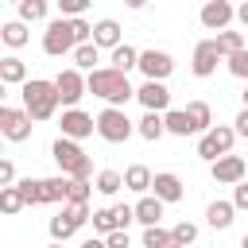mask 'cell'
I'll use <instances>...</instances> for the list:
<instances>
[{"label":"cell","mask_w":248,"mask_h":248,"mask_svg":"<svg viewBox=\"0 0 248 248\" xmlns=\"http://www.w3.org/2000/svg\"><path fill=\"white\" fill-rule=\"evenodd\" d=\"M85 85H89V93H93V97L108 101L112 108H124V105H128V101L136 97V89H132L128 74H116L112 66H101V70L85 74Z\"/></svg>","instance_id":"obj_1"},{"label":"cell","mask_w":248,"mask_h":248,"mask_svg":"<svg viewBox=\"0 0 248 248\" xmlns=\"http://www.w3.org/2000/svg\"><path fill=\"white\" fill-rule=\"evenodd\" d=\"M19 93H23V108L31 112V120H50V116L58 112V105H62L58 85L46 81V78H31Z\"/></svg>","instance_id":"obj_2"},{"label":"cell","mask_w":248,"mask_h":248,"mask_svg":"<svg viewBox=\"0 0 248 248\" xmlns=\"http://www.w3.org/2000/svg\"><path fill=\"white\" fill-rule=\"evenodd\" d=\"M50 159L58 163V170H62L66 178H89V174H93V159L81 151V143H74V140H66V136L54 140Z\"/></svg>","instance_id":"obj_3"},{"label":"cell","mask_w":248,"mask_h":248,"mask_svg":"<svg viewBox=\"0 0 248 248\" xmlns=\"http://www.w3.org/2000/svg\"><path fill=\"white\" fill-rule=\"evenodd\" d=\"M132 132H136V120H128V112H124V108L105 105V108L97 112V136H101L105 143H128V140H132Z\"/></svg>","instance_id":"obj_4"},{"label":"cell","mask_w":248,"mask_h":248,"mask_svg":"<svg viewBox=\"0 0 248 248\" xmlns=\"http://www.w3.org/2000/svg\"><path fill=\"white\" fill-rule=\"evenodd\" d=\"M78 50V35H74V19H50L46 31H43V54L50 58H62V54H74Z\"/></svg>","instance_id":"obj_5"},{"label":"cell","mask_w":248,"mask_h":248,"mask_svg":"<svg viewBox=\"0 0 248 248\" xmlns=\"http://www.w3.org/2000/svg\"><path fill=\"white\" fill-rule=\"evenodd\" d=\"M232 140H236V128H229V124H213V128L198 140V159H205V163L213 167L217 159L232 155Z\"/></svg>","instance_id":"obj_6"},{"label":"cell","mask_w":248,"mask_h":248,"mask_svg":"<svg viewBox=\"0 0 248 248\" xmlns=\"http://www.w3.org/2000/svg\"><path fill=\"white\" fill-rule=\"evenodd\" d=\"M85 221H93V213H89V205H74V202H66L62 205V213L58 217H50V240L54 244H66Z\"/></svg>","instance_id":"obj_7"},{"label":"cell","mask_w":248,"mask_h":248,"mask_svg":"<svg viewBox=\"0 0 248 248\" xmlns=\"http://www.w3.org/2000/svg\"><path fill=\"white\" fill-rule=\"evenodd\" d=\"M31 112L27 108H16V105H0V132H4V140H12V143H23V140H31Z\"/></svg>","instance_id":"obj_8"},{"label":"cell","mask_w":248,"mask_h":248,"mask_svg":"<svg viewBox=\"0 0 248 248\" xmlns=\"http://www.w3.org/2000/svg\"><path fill=\"white\" fill-rule=\"evenodd\" d=\"M198 19H202V27L205 31H229V23L236 19V8L229 4V0H205L202 4V12H198Z\"/></svg>","instance_id":"obj_9"},{"label":"cell","mask_w":248,"mask_h":248,"mask_svg":"<svg viewBox=\"0 0 248 248\" xmlns=\"http://www.w3.org/2000/svg\"><path fill=\"white\" fill-rule=\"evenodd\" d=\"M170 70H174V58L167 50H155V46L140 50V74H143V81H167Z\"/></svg>","instance_id":"obj_10"},{"label":"cell","mask_w":248,"mask_h":248,"mask_svg":"<svg viewBox=\"0 0 248 248\" xmlns=\"http://www.w3.org/2000/svg\"><path fill=\"white\" fill-rule=\"evenodd\" d=\"M54 85H58V97H62V105H66V108H78V101L89 93L85 74H81V70H74V66H70V70H62V74L54 78Z\"/></svg>","instance_id":"obj_11"},{"label":"cell","mask_w":248,"mask_h":248,"mask_svg":"<svg viewBox=\"0 0 248 248\" xmlns=\"http://www.w3.org/2000/svg\"><path fill=\"white\" fill-rule=\"evenodd\" d=\"M209 174H213L217 186H240L244 174H248V159L244 155H225V159H217L209 167Z\"/></svg>","instance_id":"obj_12"},{"label":"cell","mask_w":248,"mask_h":248,"mask_svg":"<svg viewBox=\"0 0 248 248\" xmlns=\"http://www.w3.org/2000/svg\"><path fill=\"white\" fill-rule=\"evenodd\" d=\"M58 128H62V136L66 140H85V136H93L97 132V120L89 116V112H81V108H62V120H58Z\"/></svg>","instance_id":"obj_13"},{"label":"cell","mask_w":248,"mask_h":248,"mask_svg":"<svg viewBox=\"0 0 248 248\" xmlns=\"http://www.w3.org/2000/svg\"><path fill=\"white\" fill-rule=\"evenodd\" d=\"M136 101L143 105V112H170V89L163 85V81H143L140 89H136Z\"/></svg>","instance_id":"obj_14"},{"label":"cell","mask_w":248,"mask_h":248,"mask_svg":"<svg viewBox=\"0 0 248 248\" xmlns=\"http://www.w3.org/2000/svg\"><path fill=\"white\" fill-rule=\"evenodd\" d=\"M217 62H221V50H217V43H213V39H202V43L194 46L190 70H194V78H213V74H217Z\"/></svg>","instance_id":"obj_15"},{"label":"cell","mask_w":248,"mask_h":248,"mask_svg":"<svg viewBox=\"0 0 248 248\" xmlns=\"http://www.w3.org/2000/svg\"><path fill=\"white\" fill-rule=\"evenodd\" d=\"M151 194H155L163 205H174V202H182L186 186H182V178H178V174H170V170H159V174H155V182H151Z\"/></svg>","instance_id":"obj_16"},{"label":"cell","mask_w":248,"mask_h":248,"mask_svg":"<svg viewBox=\"0 0 248 248\" xmlns=\"http://www.w3.org/2000/svg\"><path fill=\"white\" fill-rule=\"evenodd\" d=\"M31 78H27V62L19 58V54H4L0 58V85H27Z\"/></svg>","instance_id":"obj_17"},{"label":"cell","mask_w":248,"mask_h":248,"mask_svg":"<svg viewBox=\"0 0 248 248\" xmlns=\"http://www.w3.org/2000/svg\"><path fill=\"white\" fill-rule=\"evenodd\" d=\"M93 43L112 54V50L124 43V39H120V23H116V19H97V23H93Z\"/></svg>","instance_id":"obj_18"},{"label":"cell","mask_w":248,"mask_h":248,"mask_svg":"<svg viewBox=\"0 0 248 248\" xmlns=\"http://www.w3.org/2000/svg\"><path fill=\"white\" fill-rule=\"evenodd\" d=\"M151 182H155V174H151L143 163H132V167L124 170V190H132V194H140V198H147Z\"/></svg>","instance_id":"obj_19"},{"label":"cell","mask_w":248,"mask_h":248,"mask_svg":"<svg viewBox=\"0 0 248 248\" xmlns=\"http://www.w3.org/2000/svg\"><path fill=\"white\" fill-rule=\"evenodd\" d=\"M66 205L70 202V178L66 174H54V178H43V205Z\"/></svg>","instance_id":"obj_20"},{"label":"cell","mask_w":248,"mask_h":248,"mask_svg":"<svg viewBox=\"0 0 248 248\" xmlns=\"http://www.w3.org/2000/svg\"><path fill=\"white\" fill-rule=\"evenodd\" d=\"M136 221H140L143 229H155V225L163 221V202H159L155 194L140 198V202H136Z\"/></svg>","instance_id":"obj_21"},{"label":"cell","mask_w":248,"mask_h":248,"mask_svg":"<svg viewBox=\"0 0 248 248\" xmlns=\"http://www.w3.org/2000/svg\"><path fill=\"white\" fill-rule=\"evenodd\" d=\"M108 66L116 70V74H128V70H140V50L132 46V43H120L112 54H108Z\"/></svg>","instance_id":"obj_22"},{"label":"cell","mask_w":248,"mask_h":248,"mask_svg":"<svg viewBox=\"0 0 248 248\" xmlns=\"http://www.w3.org/2000/svg\"><path fill=\"white\" fill-rule=\"evenodd\" d=\"M136 132H140L147 143L163 140V136H167V120H163V112H143V116L136 120Z\"/></svg>","instance_id":"obj_23"},{"label":"cell","mask_w":248,"mask_h":248,"mask_svg":"<svg viewBox=\"0 0 248 248\" xmlns=\"http://www.w3.org/2000/svg\"><path fill=\"white\" fill-rule=\"evenodd\" d=\"M232 213H236L232 202H209V205H205V221H209V229H229V225H232Z\"/></svg>","instance_id":"obj_24"},{"label":"cell","mask_w":248,"mask_h":248,"mask_svg":"<svg viewBox=\"0 0 248 248\" xmlns=\"http://www.w3.org/2000/svg\"><path fill=\"white\" fill-rule=\"evenodd\" d=\"M213 43H217V50H221L225 62H229L232 54L248 50V46H244V31H221V35H213Z\"/></svg>","instance_id":"obj_25"},{"label":"cell","mask_w":248,"mask_h":248,"mask_svg":"<svg viewBox=\"0 0 248 248\" xmlns=\"http://www.w3.org/2000/svg\"><path fill=\"white\" fill-rule=\"evenodd\" d=\"M74 70H85V74L101 70V46H97V43L78 46V50H74Z\"/></svg>","instance_id":"obj_26"},{"label":"cell","mask_w":248,"mask_h":248,"mask_svg":"<svg viewBox=\"0 0 248 248\" xmlns=\"http://www.w3.org/2000/svg\"><path fill=\"white\" fill-rule=\"evenodd\" d=\"M163 120H167V132H170V136H194V132H198L186 108H170V112H167Z\"/></svg>","instance_id":"obj_27"},{"label":"cell","mask_w":248,"mask_h":248,"mask_svg":"<svg viewBox=\"0 0 248 248\" xmlns=\"http://www.w3.org/2000/svg\"><path fill=\"white\" fill-rule=\"evenodd\" d=\"M93 190H97V194H105V198H112L116 190H124V174H120V170H112V167H105V170H97Z\"/></svg>","instance_id":"obj_28"},{"label":"cell","mask_w":248,"mask_h":248,"mask_svg":"<svg viewBox=\"0 0 248 248\" xmlns=\"http://www.w3.org/2000/svg\"><path fill=\"white\" fill-rule=\"evenodd\" d=\"M0 39H4L12 50H19V46H27V39H31V35H27V23H19V19H8V23L0 27Z\"/></svg>","instance_id":"obj_29"},{"label":"cell","mask_w":248,"mask_h":248,"mask_svg":"<svg viewBox=\"0 0 248 248\" xmlns=\"http://www.w3.org/2000/svg\"><path fill=\"white\" fill-rule=\"evenodd\" d=\"M186 112H190V120H194V128H198V136H205V132L213 128V108H209L205 101H190V105H186Z\"/></svg>","instance_id":"obj_30"},{"label":"cell","mask_w":248,"mask_h":248,"mask_svg":"<svg viewBox=\"0 0 248 248\" xmlns=\"http://www.w3.org/2000/svg\"><path fill=\"white\" fill-rule=\"evenodd\" d=\"M19 23H39L46 19V0H19Z\"/></svg>","instance_id":"obj_31"},{"label":"cell","mask_w":248,"mask_h":248,"mask_svg":"<svg viewBox=\"0 0 248 248\" xmlns=\"http://www.w3.org/2000/svg\"><path fill=\"white\" fill-rule=\"evenodd\" d=\"M143 248H170L174 244V236H170V229H163V225H155V229H143Z\"/></svg>","instance_id":"obj_32"},{"label":"cell","mask_w":248,"mask_h":248,"mask_svg":"<svg viewBox=\"0 0 248 248\" xmlns=\"http://www.w3.org/2000/svg\"><path fill=\"white\" fill-rule=\"evenodd\" d=\"M27 202H23V194H19V186H8V190H0V213H19Z\"/></svg>","instance_id":"obj_33"},{"label":"cell","mask_w":248,"mask_h":248,"mask_svg":"<svg viewBox=\"0 0 248 248\" xmlns=\"http://www.w3.org/2000/svg\"><path fill=\"white\" fill-rule=\"evenodd\" d=\"M93 229L101 232V236H112L120 225H116V213H112V205L108 209H93Z\"/></svg>","instance_id":"obj_34"},{"label":"cell","mask_w":248,"mask_h":248,"mask_svg":"<svg viewBox=\"0 0 248 248\" xmlns=\"http://www.w3.org/2000/svg\"><path fill=\"white\" fill-rule=\"evenodd\" d=\"M16 186H19V194H23L27 205H43V178H23Z\"/></svg>","instance_id":"obj_35"},{"label":"cell","mask_w":248,"mask_h":248,"mask_svg":"<svg viewBox=\"0 0 248 248\" xmlns=\"http://www.w3.org/2000/svg\"><path fill=\"white\" fill-rule=\"evenodd\" d=\"M89 194H93L89 178H70V202L74 205H89Z\"/></svg>","instance_id":"obj_36"},{"label":"cell","mask_w":248,"mask_h":248,"mask_svg":"<svg viewBox=\"0 0 248 248\" xmlns=\"http://www.w3.org/2000/svg\"><path fill=\"white\" fill-rule=\"evenodd\" d=\"M170 236H174V244H182V248H190V244L198 240V225H194V221H178V225L170 229Z\"/></svg>","instance_id":"obj_37"},{"label":"cell","mask_w":248,"mask_h":248,"mask_svg":"<svg viewBox=\"0 0 248 248\" xmlns=\"http://www.w3.org/2000/svg\"><path fill=\"white\" fill-rule=\"evenodd\" d=\"M89 8V0H58V12L62 19H81V12Z\"/></svg>","instance_id":"obj_38"},{"label":"cell","mask_w":248,"mask_h":248,"mask_svg":"<svg viewBox=\"0 0 248 248\" xmlns=\"http://www.w3.org/2000/svg\"><path fill=\"white\" fill-rule=\"evenodd\" d=\"M225 66H229V74H232V78H240V81H248V50H240V54H232V58H229Z\"/></svg>","instance_id":"obj_39"},{"label":"cell","mask_w":248,"mask_h":248,"mask_svg":"<svg viewBox=\"0 0 248 248\" xmlns=\"http://www.w3.org/2000/svg\"><path fill=\"white\" fill-rule=\"evenodd\" d=\"M112 213H116V225H120V229H128V225L136 221V205H124V202H120V205H112Z\"/></svg>","instance_id":"obj_40"},{"label":"cell","mask_w":248,"mask_h":248,"mask_svg":"<svg viewBox=\"0 0 248 248\" xmlns=\"http://www.w3.org/2000/svg\"><path fill=\"white\" fill-rule=\"evenodd\" d=\"M8 186H16V167H12V159H0V190H8Z\"/></svg>","instance_id":"obj_41"},{"label":"cell","mask_w":248,"mask_h":248,"mask_svg":"<svg viewBox=\"0 0 248 248\" xmlns=\"http://www.w3.org/2000/svg\"><path fill=\"white\" fill-rule=\"evenodd\" d=\"M105 240H108V248H128V244H132L128 229H116V232H112V236H105Z\"/></svg>","instance_id":"obj_42"},{"label":"cell","mask_w":248,"mask_h":248,"mask_svg":"<svg viewBox=\"0 0 248 248\" xmlns=\"http://www.w3.org/2000/svg\"><path fill=\"white\" fill-rule=\"evenodd\" d=\"M232 205H236V209H248V182L232 186Z\"/></svg>","instance_id":"obj_43"},{"label":"cell","mask_w":248,"mask_h":248,"mask_svg":"<svg viewBox=\"0 0 248 248\" xmlns=\"http://www.w3.org/2000/svg\"><path fill=\"white\" fill-rule=\"evenodd\" d=\"M232 128H236V136H244V140H248V108H240V112H236Z\"/></svg>","instance_id":"obj_44"},{"label":"cell","mask_w":248,"mask_h":248,"mask_svg":"<svg viewBox=\"0 0 248 248\" xmlns=\"http://www.w3.org/2000/svg\"><path fill=\"white\" fill-rule=\"evenodd\" d=\"M81 248H108V240L105 236H89V240H81Z\"/></svg>","instance_id":"obj_45"},{"label":"cell","mask_w":248,"mask_h":248,"mask_svg":"<svg viewBox=\"0 0 248 248\" xmlns=\"http://www.w3.org/2000/svg\"><path fill=\"white\" fill-rule=\"evenodd\" d=\"M236 23H244V27H248V0L236 8Z\"/></svg>","instance_id":"obj_46"},{"label":"cell","mask_w":248,"mask_h":248,"mask_svg":"<svg viewBox=\"0 0 248 248\" xmlns=\"http://www.w3.org/2000/svg\"><path fill=\"white\" fill-rule=\"evenodd\" d=\"M240 248H248V232H244V236H240Z\"/></svg>","instance_id":"obj_47"},{"label":"cell","mask_w":248,"mask_h":248,"mask_svg":"<svg viewBox=\"0 0 248 248\" xmlns=\"http://www.w3.org/2000/svg\"><path fill=\"white\" fill-rule=\"evenodd\" d=\"M240 97H244V108H248V85H244V93H240Z\"/></svg>","instance_id":"obj_48"},{"label":"cell","mask_w":248,"mask_h":248,"mask_svg":"<svg viewBox=\"0 0 248 248\" xmlns=\"http://www.w3.org/2000/svg\"><path fill=\"white\" fill-rule=\"evenodd\" d=\"M46 248H66V244H54V240H50V244H46Z\"/></svg>","instance_id":"obj_49"},{"label":"cell","mask_w":248,"mask_h":248,"mask_svg":"<svg viewBox=\"0 0 248 248\" xmlns=\"http://www.w3.org/2000/svg\"><path fill=\"white\" fill-rule=\"evenodd\" d=\"M170 248H182V244H170Z\"/></svg>","instance_id":"obj_50"},{"label":"cell","mask_w":248,"mask_h":248,"mask_svg":"<svg viewBox=\"0 0 248 248\" xmlns=\"http://www.w3.org/2000/svg\"><path fill=\"white\" fill-rule=\"evenodd\" d=\"M244 159H248V155H244Z\"/></svg>","instance_id":"obj_51"}]
</instances>
